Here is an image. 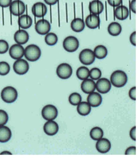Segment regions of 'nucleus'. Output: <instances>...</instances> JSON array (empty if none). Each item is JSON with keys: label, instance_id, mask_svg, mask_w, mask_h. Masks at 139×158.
Segmentation results:
<instances>
[{"label": "nucleus", "instance_id": "1", "mask_svg": "<svg viewBox=\"0 0 139 158\" xmlns=\"http://www.w3.org/2000/svg\"><path fill=\"white\" fill-rule=\"evenodd\" d=\"M127 81V75L122 70H115L111 74L110 83L116 88L123 87L126 85Z\"/></svg>", "mask_w": 139, "mask_h": 158}, {"label": "nucleus", "instance_id": "2", "mask_svg": "<svg viewBox=\"0 0 139 158\" xmlns=\"http://www.w3.org/2000/svg\"><path fill=\"white\" fill-rule=\"evenodd\" d=\"M24 56L29 61L34 62L37 61L41 56V48L36 45H30L25 48Z\"/></svg>", "mask_w": 139, "mask_h": 158}, {"label": "nucleus", "instance_id": "3", "mask_svg": "<svg viewBox=\"0 0 139 158\" xmlns=\"http://www.w3.org/2000/svg\"><path fill=\"white\" fill-rule=\"evenodd\" d=\"M18 97V93L17 90L9 86L5 87L1 92V98L3 101L6 103H12L16 101Z\"/></svg>", "mask_w": 139, "mask_h": 158}, {"label": "nucleus", "instance_id": "4", "mask_svg": "<svg viewBox=\"0 0 139 158\" xmlns=\"http://www.w3.org/2000/svg\"><path fill=\"white\" fill-rule=\"evenodd\" d=\"M79 46V42L78 40L72 35L66 37L63 41V47L68 52H74L76 51Z\"/></svg>", "mask_w": 139, "mask_h": 158}, {"label": "nucleus", "instance_id": "5", "mask_svg": "<svg viewBox=\"0 0 139 158\" xmlns=\"http://www.w3.org/2000/svg\"><path fill=\"white\" fill-rule=\"evenodd\" d=\"M96 57L94 52L91 49L85 48L80 52L79 55V60L82 64L85 65H90L95 61Z\"/></svg>", "mask_w": 139, "mask_h": 158}, {"label": "nucleus", "instance_id": "6", "mask_svg": "<svg viewBox=\"0 0 139 158\" xmlns=\"http://www.w3.org/2000/svg\"><path fill=\"white\" fill-rule=\"evenodd\" d=\"M42 118L46 121L54 120L58 116V110L53 105H47L43 107L41 112Z\"/></svg>", "mask_w": 139, "mask_h": 158}, {"label": "nucleus", "instance_id": "7", "mask_svg": "<svg viewBox=\"0 0 139 158\" xmlns=\"http://www.w3.org/2000/svg\"><path fill=\"white\" fill-rule=\"evenodd\" d=\"M56 74L58 77L62 80H67L72 74V69L68 63H61L56 68Z\"/></svg>", "mask_w": 139, "mask_h": 158}, {"label": "nucleus", "instance_id": "8", "mask_svg": "<svg viewBox=\"0 0 139 158\" xmlns=\"http://www.w3.org/2000/svg\"><path fill=\"white\" fill-rule=\"evenodd\" d=\"M9 7L10 13L15 16L23 15L26 10L25 4L21 0H14L11 3Z\"/></svg>", "mask_w": 139, "mask_h": 158}, {"label": "nucleus", "instance_id": "9", "mask_svg": "<svg viewBox=\"0 0 139 158\" xmlns=\"http://www.w3.org/2000/svg\"><path fill=\"white\" fill-rule=\"evenodd\" d=\"M29 69H30V66H29L28 63L25 60L22 58L17 60L13 64L14 72L19 75H24L26 74Z\"/></svg>", "mask_w": 139, "mask_h": 158}, {"label": "nucleus", "instance_id": "10", "mask_svg": "<svg viewBox=\"0 0 139 158\" xmlns=\"http://www.w3.org/2000/svg\"><path fill=\"white\" fill-rule=\"evenodd\" d=\"M112 84L106 78H99L96 83V89L101 94H106L111 90Z\"/></svg>", "mask_w": 139, "mask_h": 158}, {"label": "nucleus", "instance_id": "11", "mask_svg": "<svg viewBox=\"0 0 139 158\" xmlns=\"http://www.w3.org/2000/svg\"><path fill=\"white\" fill-rule=\"evenodd\" d=\"M35 29L37 33L40 35H46L51 30V24L48 20L42 19L36 23Z\"/></svg>", "mask_w": 139, "mask_h": 158}, {"label": "nucleus", "instance_id": "12", "mask_svg": "<svg viewBox=\"0 0 139 158\" xmlns=\"http://www.w3.org/2000/svg\"><path fill=\"white\" fill-rule=\"evenodd\" d=\"M25 48L21 45L14 44L9 48V55L14 60L21 59L24 56Z\"/></svg>", "mask_w": 139, "mask_h": 158}, {"label": "nucleus", "instance_id": "13", "mask_svg": "<svg viewBox=\"0 0 139 158\" xmlns=\"http://www.w3.org/2000/svg\"><path fill=\"white\" fill-rule=\"evenodd\" d=\"M32 12L37 18H42L47 14L48 9L45 4L42 2L35 3L32 8Z\"/></svg>", "mask_w": 139, "mask_h": 158}, {"label": "nucleus", "instance_id": "14", "mask_svg": "<svg viewBox=\"0 0 139 158\" xmlns=\"http://www.w3.org/2000/svg\"><path fill=\"white\" fill-rule=\"evenodd\" d=\"M44 132L48 135H55L56 134L59 130V126L56 122L54 120L47 121L46 123L44 125Z\"/></svg>", "mask_w": 139, "mask_h": 158}, {"label": "nucleus", "instance_id": "15", "mask_svg": "<svg viewBox=\"0 0 139 158\" xmlns=\"http://www.w3.org/2000/svg\"><path fill=\"white\" fill-rule=\"evenodd\" d=\"M96 148L99 153H107L111 148V143L108 139L102 138L98 140L96 144Z\"/></svg>", "mask_w": 139, "mask_h": 158}, {"label": "nucleus", "instance_id": "16", "mask_svg": "<svg viewBox=\"0 0 139 158\" xmlns=\"http://www.w3.org/2000/svg\"><path fill=\"white\" fill-rule=\"evenodd\" d=\"M89 9L91 14L99 15L104 10V5L99 0H93L89 3Z\"/></svg>", "mask_w": 139, "mask_h": 158}, {"label": "nucleus", "instance_id": "17", "mask_svg": "<svg viewBox=\"0 0 139 158\" xmlns=\"http://www.w3.org/2000/svg\"><path fill=\"white\" fill-rule=\"evenodd\" d=\"M85 24L91 29H95L100 25V18L98 15H94V14H91L87 16Z\"/></svg>", "mask_w": 139, "mask_h": 158}, {"label": "nucleus", "instance_id": "18", "mask_svg": "<svg viewBox=\"0 0 139 158\" xmlns=\"http://www.w3.org/2000/svg\"><path fill=\"white\" fill-rule=\"evenodd\" d=\"M14 39L17 44L25 45L29 40V34L24 29L19 30L14 34Z\"/></svg>", "mask_w": 139, "mask_h": 158}, {"label": "nucleus", "instance_id": "19", "mask_svg": "<svg viewBox=\"0 0 139 158\" xmlns=\"http://www.w3.org/2000/svg\"><path fill=\"white\" fill-rule=\"evenodd\" d=\"M81 89L85 94H91L96 90V83L92 79H86L81 84Z\"/></svg>", "mask_w": 139, "mask_h": 158}, {"label": "nucleus", "instance_id": "20", "mask_svg": "<svg viewBox=\"0 0 139 158\" xmlns=\"http://www.w3.org/2000/svg\"><path fill=\"white\" fill-rule=\"evenodd\" d=\"M87 103L91 107H98L102 103V97L99 93L93 92L89 94L87 97Z\"/></svg>", "mask_w": 139, "mask_h": 158}, {"label": "nucleus", "instance_id": "21", "mask_svg": "<svg viewBox=\"0 0 139 158\" xmlns=\"http://www.w3.org/2000/svg\"><path fill=\"white\" fill-rule=\"evenodd\" d=\"M129 16V10L126 6L119 5L115 10V16L119 20H124Z\"/></svg>", "mask_w": 139, "mask_h": 158}, {"label": "nucleus", "instance_id": "22", "mask_svg": "<svg viewBox=\"0 0 139 158\" xmlns=\"http://www.w3.org/2000/svg\"><path fill=\"white\" fill-rule=\"evenodd\" d=\"M33 23V20L32 18L27 15V14H25V15H21L19 17L18 19V24L19 26L23 28V29H27V28H30L32 25Z\"/></svg>", "mask_w": 139, "mask_h": 158}, {"label": "nucleus", "instance_id": "23", "mask_svg": "<svg viewBox=\"0 0 139 158\" xmlns=\"http://www.w3.org/2000/svg\"><path fill=\"white\" fill-rule=\"evenodd\" d=\"M12 137L10 129L5 125L0 126V143L8 142Z\"/></svg>", "mask_w": 139, "mask_h": 158}, {"label": "nucleus", "instance_id": "24", "mask_svg": "<svg viewBox=\"0 0 139 158\" xmlns=\"http://www.w3.org/2000/svg\"><path fill=\"white\" fill-rule=\"evenodd\" d=\"M85 27V21L81 18H75L71 23V29L75 32H82Z\"/></svg>", "mask_w": 139, "mask_h": 158}, {"label": "nucleus", "instance_id": "25", "mask_svg": "<svg viewBox=\"0 0 139 158\" xmlns=\"http://www.w3.org/2000/svg\"><path fill=\"white\" fill-rule=\"evenodd\" d=\"M77 112L81 116H87L91 112V106L87 102H81L77 105Z\"/></svg>", "mask_w": 139, "mask_h": 158}, {"label": "nucleus", "instance_id": "26", "mask_svg": "<svg viewBox=\"0 0 139 158\" xmlns=\"http://www.w3.org/2000/svg\"><path fill=\"white\" fill-rule=\"evenodd\" d=\"M108 32L112 36H118L122 32V27L118 22H112L108 27Z\"/></svg>", "mask_w": 139, "mask_h": 158}, {"label": "nucleus", "instance_id": "27", "mask_svg": "<svg viewBox=\"0 0 139 158\" xmlns=\"http://www.w3.org/2000/svg\"><path fill=\"white\" fill-rule=\"evenodd\" d=\"M94 54L95 57L98 59L102 60L106 57L108 54L107 48L103 45H98L94 48Z\"/></svg>", "mask_w": 139, "mask_h": 158}, {"label": "nucleus", "instance_id": "28", "mask_svg": "<svg viewBox=\"0 0 139 158\" xmlns=\"http://www.w3.org/2000/svg\"><path fill=\"white\" fill-rule=\"evenodd\" d=\"M103 131L98 127H94L90 131V137L94 141H98L103 137Z\"/></svg>", "mask_w": 139, "mask_h": 158}, {"label": "nucleus", "instance_id": "29", "mask_svg": "<svg viewBox=\"0 0 139 158\" xmlns=\"http://www.w3.org/2000/svg\"><path fill=\"white\" fill-rule=\"evenodd\" d=\"M89 69L86 67H80L76 70V76L80 80H84L89 77Z\"/></svg>", "mask_w": 139, "mask_h": 158}, {"label": "nucleus", "instance_id": "30", "mask_svg": "<svg viewBox=\"0 0 139 158\" xmlns=\"http://www.w3.org/2000/svg\"><path fill=\"white\" fill-rule=\"evenodd\" d=\"M45 42L49 46H53L58 42V37L56 34L53 32H49L45 36Z\"/></svg>", "mask_w": 139, "mask_h": 158}, {"label": "nucleus", "instance_id": "31", "mask_svg": "<svg viewBox=\"0 0 139 158\" xmlns=\"http://www.w3.org/2000/svg\"><path fill=\"white\" fill-rule=\"evenodd\" d=\"M69 103L74 106H77L80 102H82V96L79 93L74 92L69 97Z\"/></svg>", "mask_w": 139, "mask_h": 158}, {"label": "nucleus", "instance_id": "32", "mask_svg": "<svg viewBox=\"0 0 139 158\" xmlns=\"http://www.w3.org/2000/svg\"><path fill=\"white\" fill-rule=\"evenodd\" d=\"M10 64L5 61L0 62V75L6 76L10 73Z\"/></svg>", "mask_w": 139, "mask_h": 158}, {"label": "nucleus", "instance_id": "33", "mask_svg": "<svg viewBox=\"0 0 139 158\" xmlns=\"http://www.w3.org/2000/svg\"><path fill=\"white\" fill-rule=\"evenodd\" d=\"M101 71L98 68H93L89 71V77L92 80H98L101 77Z\"/></svg>", "mask_w": 139, "mask_h": 158}, {"label": "nucleus", "instance_id": "34", "mask_svg": "<svg viewBox=\"0 0 139 158\" xmlns=\"http://www.w3.org/2000/svg\"><path fill=\"white\" fill-rule=\"evenodd\" d=\"M9 121L8 114L6 111L0 109V126H3L6 124Z\"/></svg>", "mask_w": 139, "mask_h": 158}, {"label": "nucleus", "instance_id": "35", "mask_svg": "<svg viewBox=\"0 0 139 158\" xmlns=\"http://www.w3.org/2000/svg\"><path fill=\"white\" fill-rule=\"evenodd\" d=\"M9 49L8 42L3 40H0V54H5Z\"/></svg>", "mask_w": 139, "mask_h": 158}, {"label": "nucleus", "instance_id": "36", "mask_svg": "<svg viewBox=\"0 0 139 158\" xmlns=\"http://www.w3.org/2000/svg\"><path fill=\"white\" fill-rule=\"evenodd\" d=\"M108 4L114 7L118 6L122 3V0H107Z\"/></svg>", "mask_w": 139, "mask_h": 158}, {"label": "nucleus", "instance_id": "37", "mask_svg": "<svg viewBox=\"0 0 139 158\" xmlns=\"http://www.w3.org/2000/svg\"><path fill=\"white\" fill-rule=\"evenodd\" d=\"M136 147L133 146V147H128L126 152H125V155H135L136 154Z\"/></svg>", "mask_w": 139, "mask_h": 158}, {"label": "nucleus", "instance_id": "38", "mask_svg": "<svg viewBox=\"0 0 139 158\" xmlns=\"http://www.w3.org/2000/svg\"><path fill=\"white\" fill-rule=\"evenodd\" d=\"M136 35H137L136 31H134V32H133L131 34L130 36H129V41H130V43L131 44V45H133L134 47H136V45H137Z\"/></svg>", "mask_w": 139, "mask_h": 158}, {"label": "nucleus", "instance_id": "39", "mask_svg": "<svg viewBox=\"0 0 139 158\" xmlns=\"http://www.w3.org/2000/svg\"><path fill=\"white\" fill-rule=\"evenodd\" d=\"M129 98L135 101L136 100V87H133L131 88L129 91Z\"/></svg>", "mask_w": 139, "mask_h": 158}, {"label": "nucleus", "instance_id": "40", "mask_svg": "<svg viewBox=\"0 0 139 158\" xmlns=\"http://www.w3.org/2000/svg\"><path fill=\"white\" fill-rule=\"evenodd\" d=\"M12 2V0H0V6L6 8V7L9 6Z\"/></svg>", "mask_w": 139, "mask_h": 158}, {"label": "nucleus", "instance_id": "41", "mask_svg": "<svg viewBox=\"0 0 139 158\" xmlns=\"http://www.w3.org/2000/svg\"><path fill=\"white\" fill-rule=\"evenodd\" d=\"M136 127H133L131 128L129 132V136L131 138V139H133V141H136Z\"/></svg>", "mask_w": 139, "mask_h": 158}, {"label": "nucleus", "instance_id": "42", "mask_svg": "<svg viewBox=\"0 0 139 158\" xmlns=\"http://www.w3.org/2000/svg\"><path fill=\"white\" fill-rule=\"evenodd\" d=\"M129 9L133 13L136 14V0H132L129 3Z\"/></svg>", "mask_w": 139, "mask_h": 158}, {"label": "nucleus", "instance_id": "43", "mask_svg": "<svg viewBox=\"0 0 139 158\" xmlns=\"http://www.w3.org/2000/svg\"><path fill=\"white\" fill-rule=\"evenodd\" d=\"M44 2L49 5H54L56 4L58 2V0H44Z\"/></svg>", "mask_w": 139, "mask_h": 158}, {"label": "nucleus", "instance_id": "44", "mask_svg": "<svg viewBox=\"0 0 139 158\" xmlns=\"http://www.w3.org/2000/svg\"><path fill=\"white\" fill-rule=\"evenodd\" d=\"M5 154H6V155H12V154L11 152H8V151H3V152L0 153V155H5Z\"/></svg>", "mask_w": 139, "mask_h": 158}]
</instances>
